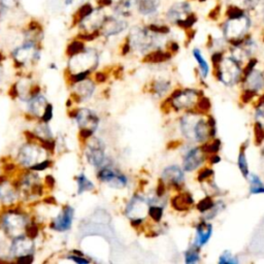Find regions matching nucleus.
I'll return each mask as SVG.
<instances>
[{
	"instance_id": "obj_1",
	"label": "nucleus",
	"mask_w": 264,
	"mask_h": 264,
	"mask_svg": "<svg viewBox=\"0 0 264 264\" xmlns=\"http://www.w3.org/2000/svg\"><path fill=\"white\" fill-rule=\"evenodd\" d=\"M181 129L184 136L193 141H207L216 135V121H209L196 114H186L181 120Z\"/></svg>"
},
{
	"instance_id": "obj_2",
	"label": "nucleus",
	"mask_w": 264,
	"mask_h": 264,
	"mask_svg": "<svg viewBox=\"0 0 264 264\" xmlns=\"http://www.w3.org/2000/svg\"><path fill=\"white\" fill-rule=\"evenodd\" d=\"M241 70L238 60L235 58L222 59L218 68V79L226 86H232L238 82Z\"/></svg>"
},
{
	"instance_id": "obj_3",
	"label": "nucleus",
	"mask_w": 264,
	"mask_h": 264,
	"mask_svg": "<svg viewBox=\"0 0 264 264\" xmlns=\"http://www.w3.org/2000/svg\"><path fill=\"white\" fill-rule=\"evenodd\" d=\"M149 201L141 196L134 195L129 201L126 208V216L132 221V224H141L144 218L149 212Z\"/></svg>"
},
{
	"instance_id": "obj_4",
	"label": "nucleus",
	"mask_w": 264,
	"mask_h": 264,
	"mask_svg": "<svg viewBox=\"0 0 264 264\" xmlns=\"http://www.w3.org/2000/svg\"><path fill=\"white\" fill-rule=\"evenodd\" d=\"M249 28V20L243 16L233 17L232 20L226 24L225 34L229 40L236 45H238V40L245 35Z\"/></svg>"
},
{
	"instance_id": "obj_5",
	"label": "nucleus",
	"mask_w": 264,
	"mask_h": 264,
	"mask_svg": "<svg viewBox=\"0 0 264 264\" xmlns=\"http://www.w3.org/2000/svg\"><path fill=\"white\" fill-rule=\"evenodd\" d=\"M198 101L196 90H177L170 98L171 106L176 109H185L194 106Z\"/></svg>"
},
{
	"instance_id": "obj_6",
	"label": "nucleus",
	"mask_w": 264,
	"mask_h": 264,
	"mask_svg": "<svg viewBox=\"0 0 264 264\" xmlns=\"http://www.w3.org/2000/svg\"><path fill=\"white\" fill-rule=\"evenodd\" d=\"M98 179L108 184L110 187L113 188H117V189H122L126 187L127 185V178L121 174V172L114 170L111 168H104L98 174Z\"/></svg>"
},
{
	"instance_id": "obj_7",
	"label": "nucleus",
	"mask_w": 264,
	"mask_h": 264,
	"mask_svg": "<svg viewBox=\"0 0 264 264\" xmlns=\"http://www.w3.org/2000/svg\"><path fill=\"white\" fill-rule=\"evenodd\" d=\"M206 156L202 148H193L184 157L183 165L185 171H193L198 168L205 162Z\"/></svg>"
},
{
	"instance_id": "obj_8",
	"label": "nucleus",
	"mask_w": 264,
	"mask_h": 264,
	"mask_svg": "<svg viewBox=\"0 0 264 264\" xmlns=\"http://www.w3.org/2000/svg\"><path fill=\"white\" fill-rule=\"evenodd\" d=\"M88 160L93 166H99L105 160V145L100 139L94 138L88 147Z\"/></svg>"
},
{
	"instance_id": "obj_9",
	"label": "nucleus",
	"mask_w": 264,
	"mask_h": 264,
	"mask_svg": "<svg viewBox=\"0 0 264 264\" xmlns=\"http://www.w3.org/2000/svg\"><path fill=\"white\" fill-rule=\"evenodd\" d=\"M161 180L164 184L179 188L183 185V183H184L185 176L184 172H183V170L179 166L171 165L165 168L163 172H162Z\"/></svg>"
},
{
	"instance_id": "obj_10",
	"label": "nucleus",
	"mask_w": 264,
	"mask_h": 264,
	"mask_svg": "<svg viewBox=\"0 0 264 264\" xmlns=\"http://www.w3.org/2000/svg\"><path fill=\"white\" fill-rule=\"evenodd\" d=\"M126 24L124 22L120 21V20L114 19V18H106L105 21L101 25L100 29L101 32L106 36H110L120 33L125 29Z\"/></svg>"
},
{
	"instance_id": "obj_11",
	"label": "nucleus",
	"mask_w": 264,
	"mask_h": 264,
	"mask_svg": "<svg viewBox=\"0 0 264 264\" xmlns=\"http://www.w3.org/2000/svg\"><path fill=\"white\" fill-rule=\"evenodd\" d=\"M212 233V226L210 223L200 222L196 227V238H195V247L198 249L205 246L209 241Z\"/></svg>"
},
{
	"instance_id": "obj_12",
	"label": "nucleus",
	"mask_w": 264,
	"mask_h": 264,
	"mask_svg": "<svg viewBox=\"0 0 264 264\" xmlns=\"http://www.w3.org/2000/svg\"><path fill=\"white\" fill-rule=\"evenodd\" d=\"M78 122L82 128H87L94 131L98 125V118L89 109H83L77 115Z\"/></svg>"
},
{
	"instance_id": "obj_13",
	"label": "nucleus",
	"mask_w": 264,
	"mask_h": 264,
	"mask_svg": "<svg viewBox=\"0 0 264 264\" xmlns=\"http://www.w3.org/2000/svg\"><path fill=\"white\" fill-rule=\"evenodd\" d=\"M74 219V210L70 207H66L61 214L53 223L55 229L60 231H65L72 226V222Z\"/></svg>"
},
{
	"instance_id": "obj_14",
	"label": "nucleus",
	"mask_w": 264,
	"mask_h": 264,
	"mask_svg": "<svg viewBox=\"0 0 264 264\" xmlns=\"http://www.w3.org/2000/svg\"><path fill=\"white\" fill-rule=\"evenodd\" d=\"M246 87L254 92H258L264 88V76L257 70H252L246 77Z\"/></svg>"
},
{
	"instance_id": "obj_15",
	"label": "nucleus",
	"mask_w": 264,
	"mask_h": 264,
	"mask_svg": "<svg viewBox=\"0 0 264 264\" xmlns=\"http://www.w3.org/2000/svg\"><path fill=\"white\" fill-rule=\"evenodd\" d=\"M193 202H194V200H193L192 196L189 194V193L185 192V193H181V194L172 198L171 205L177 211H187L188 209H190L191 206L193 205Z\"/></svg>"
},
{
	"instance_id": "obj_16",
	"label": "nucleus",
	"mask_w": 264,
	"mask_h": 264,
	"mask_svg": "<svg viewBox=\"0 0 264 264\" xmlns=\"http://www.w3.org/2000/svg\"><path fill=\"white\" fill-rule=\"evenodd\" d=\"M250 180V192L252 194H259V193H264V184L260 178L255 174L249 175Z\"/></svg>"
},
{
	"instance_id": "obj_17",
	"label": "nucleus",
	"mask_w": 264,
	"mask_h": 264,
	"mask_svg": "<svg viewBox=\"0 0 264 264\" xmlns=\"http://www.w3.org/2000/svg\"><path fill=\"white\" fill-rule=\"evenodd\" d=\"M193 56H194V58L196 59V61L199 64V68H200V74L201 76L204 78H207L208 75H209V72H210V67H209V64L206 61V59L204 58V56L201 55L200 51L198 49H194L193 50Z\"/></svg>"
},
{
	"instance_id": "obj_18",
	"label": "nucleus",
	"mask_w": 264,
	"mask_h": 264,
	"mask_svg": "<svg viewBox=\"0 0 264 264\" xmlns=\"http://www.w3.org/2000/svg\"><path fill=\"white\" fill-rule=\"evenodd\" d=\"M170 88V83L168 80H157L153 84V93L157 97H162L165 93H167V91Z\"/></svg>"
},
{
	"instance_id": "obj_19",
	"label": "nucleus",
	"mask_w": 264,
	"mask_h": 264,
	"mask_svg": "<svg viewBox=\"0 0 264 264\" xmlns=\"http://www.w3.org/2000/svg\"><path fill=\"white\" fill-rule=\"evenodd\" d=\"M169 58H170L169 54L161 52V51H157V52L148 55L144 61H146V62H150V63H159V62H163V61Z\"/></svg>"
},
{
	"instance_id": "obj_20",
	"label": "nucleus",
	"mask_w": 264,
	"mask_h": 264,
	"mask_svg": "<svg viewBox=\"0 0 264 264\" xmlns=\"http://www.w3.org/2000/svg\"><path fill=\"white\" fill-rule=\"evenodd\" d=\"M238 163V167H239V169L241 171L242 176L245 178H248L249 175H250V172H249L248 162H247V158H246V154H245V148L241 149L240 152H239Z\"/></svg>"
},
{
	"instance_id": "obj_21",
	"label": "nucleus",
	"mask_w": 264,
	"mask_h": 264,
	"mask_svg": "<svg viewBox=\"0 0 264 264\" xmlns=\"http://www.w3.org/2000/svg\"><path fill=\"white\" fill-rule=\"evenodd\" d=\"M78 184H79V193L94 189V185L84 175H80L78 178Z\"/></svg>"
},
{
	"instance_id": "obj_22",
	"label": "nucleus",
	"mask_w": 264,
	"mask_h": 264,
	"mask_svg": "<svg viewBox=\"0 0 264 264\" xmlns=\"http://www.w3.org/2000/svg\"><path fill=\"white\" fill-rule=\"evenodd\" d=\"M79 90H80V95L83 96V98H89L93 93L94 90V85L90 80L87 82H82V84L79 85Z\"/></svg>"
},
{
	"instance_id": "obj_23",
	"label": "nucleus",
	"mask_w": 264,
	"mask_h": 264,
	"mask_svg": "<svg viewBox=\"0 0 264 264\" xmlns=\"http://www.w3.org/2000/svg\"><path fill=\"white\" fill-rule=\"evenodd\" d=\"M85 47L83 42H79V40H76V42H73L72 44H69L67 47V55L69 56H75L79 53L84 51Z\"/></svg>"
},
{
	"instance_id": "obj_24",
	"label": "nucleus",
	"mask_w": 264,
	"mask_h": 264,
	"mask_svg": "<svg viewBox=\"0 0 264 264\" xmlns=\"http://www.w3.org/2000/svg\"><path fill=\"white\" fill-rule=\"evenodd\" d=\"M162 214H163V208H162V207L152 205L149 208V215L151 216L152 219H153L157 223L161 221Z\"/></svg>"
},
{
	"instance_id": "obj_25",
	"label": "nucleus",
	"mask_w": 264,
	"mask_h": 264,
	"mask_svg": "<svg viewBox=\"0 0 264 264\" xmlns=\"http://www.w3.org/2000/svg\"><path fill=\"white\" fill-rule=\"evenodd\" d=\"M197 247L191 248L185 253V261L186 263H196L199 261V254L197 251Z\"/></svg>"
},
{
	"instance_id": "obj_26",
	"label": "nucleus",
	"mask_w": 264,
	"mask_h": 264,
	"mask_svg": "<svg viewBox=\"0 0 264 264\" xmlns=\"http://www.w3.org/2000/svg\"><path fill=\"white\" fill-rule=\"evenodd\" d=\"M214 205H215L214 201H212L211 197H206L197 205V210L200 212H204V214H206L207 211H209L212 207H214Z\"/></svg>"
},
{
	"instance_id": "obj_27",
	"label": "nucleus",
	"mask_w": 264,
	"mask_h": 264,
	"mask_svg": "<svg viewBox=\"0 0 264 264\" xmlns=\"http://www.w3.org/2000/svg\"><path fill=\"white\" fill-rule=\"evenodd\" d=\"M219 263L221 264H238V259L232 255V254L229 251H225L224 253L222 254L220 259H219Z\"/></svg>"
},
{
	"instance_id": "obj_28",
	"label": "nucleus",
	"mask_w": 264,
	"mask_h": 264,
	"mask_svg": "<svg viewBox=\"0 0 264 264\" xmlns=\"http://www.w3.org/2000/svg\"><path fill=\"white\" fill-rule=\"evenodd\" d=\"M221 147V141L220 139H214L210 144H207L202 150L205 151V153H211V154H215L220 150Z\"/></svg>"
},
{
	"instance_id": "obj_29",
	"label": "nucleus",
	"mask_w": 264,
	"mask_h": 264,
	"mask_svg": "<svg viewBox=\"0 0 264 264\" xmlns=\"http://www.w3.org/2000/svg\"><path fill=\"white\" fill-rule=\"evenodd\" d=\"M224 209H225V205L223 204L222 201H219L218 204H215L214 207H212L209 211L206 212V214L208 215V216H207V219L210 220V219L215 218V217L219 214V212H220L221 211L224 210Z\"/></svg>"
},
{
	"instance_id": "obj_30",
	"label": "nucleus",
	"mask_w": 264,
	"mask_h": 264,
	"mask_svg": "<svg viewBox=\"0 0 264 264\" xmlns=\"http://www.w3.org/2000/svg\"><path fill=\"white\" fill-rule=\"evenodd\" d=\"M255 119H256V123L259 124L264 129V103L260 104L259 106L257 107Z\"/></svg>"
},
{
	"instance_id": "obj_31",
	"label": "nucleus",
	"mask_w": 264,
	"mask_h": 264,
	"mask_svg": "<svg viewBox=\"0 0 264 264\" xmlns=\"http://www.w3.org/2000/svg\"><path fill=\"white\" fill-rule=\"evenodd\" d=\"M254 132H255V140L256 144L259 145L261 144L263 139H264V129L259 125V124H255L254 126Z\"/></svg>"
},
{
	"instance_id": "obj_32",
	"label": "nucleus",
	"mask_w": 264,
	"mask_h": 264,
	"mask_svg": "<svg viewBox=\"0 0 264 264\" xmlns=\"http://www.w3.org/2000/svg\"><path fill=\"white\" fill-rule=\"evenodd\" d=\"M22 0H0V3H2L4 6H6L8 9H15L20 7L21 5Z\"/></svg>"
},
{
	"instance_id": "obj_33",
	"label": "nucleus",
	"mask_w": 264,
	"mask_h": 264,
	"mask_svg": "<svg viewBox=\"0 0 264 264\" xmlns=\"http://www.w3.org/2000/svg\"><path fill=\"white\" fill-rule=\"evenodd\" d=\"M197 107L201 110V111H208L211 107V103H210V100L206 97L204 98H201L197 101Z\"/></svg>"
},
{
	"instance_id": "obj_34",
	"label": "nucleus",
	"mask_w": 264,
	"mask_h": 264,
	"mask_svg": "<svg viewBox=\"0 0 264 264\" xmlns=\"http://www.w3.org/2000/svg\"><path fill=\"white\" fill-rule=\"evenodd\" d=\"M212 174H214V171H212V169L211 168H205V169H202L200 172H199V175H198V181L200 183L202 182H205L206 180H208L209 178H211L212 176Z\"/></svg>"
},
{
	"instance_id": "obj_35",
	"label": "nucleus",
	"mask_w": 264,
	"mask_h": 264,
	"mask_svg": "<svg viewBox=\"0 0 264 264\" xmlns=\"http://www.w3.org/2000/svg\"><path fill=\"white\" fill-rule=\"evenodd\" d=\"M26 235H27V237L29 238H31V239L35 238L37 237V235H38V229H37V227L35 225H33V224L28 226L26 228Z\"/></svg>"
},
{
	"instance_id": "obj_36",
	"label": "nucleus",
	"mask_w": 264,
	"mask_h": 264,
	"mask_svg": "<svg viewBox=\"0 0 264 264\" xmlns=\"http://www.w3.org/2000/svg\"><path fill=\"white\" fill-rule=\"evenodd\" d=\"M255 94H256V92H254V91L247 89V90L243 91V94H242V96H241V99H242L243 103H249V101H250L254 96H255Z\"/></svg>"
},
{
	"instance_id": "obj_37",
	"label": "nucleus",
	"mask_w": 264,
	"mask_h": 264,
	"mask_svg": "<svg viewBox=\"0 0 264 264\" xmlns=\"http://www.w3.org/2000/svg\"><path fill=\"white\" fill-rule=\"evenodd\" d=\"M52 116H53V107H52V106L49 105V106H47V107L45 109L43 120L47 123V122H49L51 119H52Z\"/></svg>"
},
{
	"instance_id": "obj_38",
	"label": "nucleus",
	"mask_w": 264,
	"mask_h": 264,
	"mask_svg": "<svg viewBox=\"0 0 264 264\" xmlns=\"http://www.w3.org/2000/svg\"><path fill=\"white\" fill-rule=\"evenodd\" d=\"M11 12V9H8L6 6H4L2 3H0V22L3 21L8 16V13Z\"/></svg>"
},
{
	"instance_id": "obj_39",
	"label": "nucleus",
	"mask_w": 264,
	"mask_h": 264,
	"mask_svg": "<svg viewBox=\"0 0 264 264\" xmlns=\"http://www.w3.org/2000/svg\"><path fill=\"white\" fill-rule=\"evenodd\" d=\"M256 63H257L256 59H252L250 61V62L248 63V65H247V67L245 68V70H243V73H245V77H247L252 72V70L254 69V66L256 65Z\"/></svg>"
},
{
	"instance_id": "obj_40",
	"label": "nucleus",
	"mask_w": 264,
	"mask_h": 264,
	"mask_svg": "<svg viewBox=\"0 0 264 264\" xmlns=\"http://www.w3.org/2000/svg\"><path fill=\"white\" fill-rule=\"evenodd\" d=\"M50 164L49 161H44V162H40V163L38 164H35L34 166H32V169L34 170H44L46 169Z\"/></svg>"
},
{
	"instance_id": "obj_41",
	"label": "nucleus",
	"mask_w": 264,
	"mask_h": 264,
	"mask_svg": "<svg viewBox=\"0 0 264 264\" xmlns=\"http://www.w3.org/2000/svg\"><path fill=\"white\" fill-rule=\"evenodd\" d=\"M19 262L21 263H31L33 261V256L32 255H26V256H21L18 259Z\"/></svg>"
},
{
	"instance_id": "obj_42",
	"label": "nucleus",
	"mask_w": 264,
	"mask_h": 264,
	"mask_svg": "<svg viewBox=\"0 0 264 264\" xmlns=\"http://www.w3.org/2000/svg\"><path fill=\"white\" fill-rule=\"evenodd\" d=\"M92 134H93V131L90 130V129L82 128V130H80V135H82L84 138H88V137H90Z\"/></svg>"
},
{
	"instance_id": "obj_43",
	"label": "nucleus",
	"mask_w": 264,
	"mask_h": 264,
	"mask_svg": "<svg viewBox=\"0 0 264 264\" xmlns=\"http://www.w3.org/2000/svg\"><path fill=\"white\" fill-rule=\"evenodd\" d=\"M211 60H212V63H214L215 65H219V63L221 62V60H222L221 53H216V54L212 55Z\"/></svg>"
},
{
	"instance_id": "obj_44",
	"label": "nucleus",
	"mask_w": 264,
	"mask_h": 264,
	"mask_svg": "<svg viewBox=\"0 0 264 264\" xmlns=\"http://www.w3.org/2000/svg\"><path fill=\"white\" fill-rule=\"evenodd\" d=\"M43 147L47 150H53L54 149V141L52 140H43Z\"/></svg>"
},
{
	"instance_id": "obj_45",
	"label": "nucleus",
	"mask_w": 264,
	"mask_h": 264,
	"mask_svg": "<svg viewBox=\"0 0 264 264\" xmlns=\"http://www.w3.org/2000/svg\"><path fill=\"white\" fill-rule=\"evenodd\" d=\"M9 96H11L12 98H16L18 96V90H17V85H13L11 90H9L8 92Z\"/></svg>"
},
{
	"instance_id": "obj_46",
	"label": "nucleus",
	"mask_w": 264,
	"mask_h": 264,
	"mask_svg": "<svg viewBox=\"0 0 264 264\" xmlns=\"http://www.w3.org/2000/svg\"><path fill=\"white\" fill-rule=\"evenodd\" d=\"M46 182H47V185L50 186L51 188H52L54 186V184H55V180H54V178L52 176H48L46 178Z\"/></svg>"
},
{
	"instance_id": "obj_47",
	"label": "nucleus",
	"mask_w": 264,
	"mask_h": 264,
	"mask_svg": "<svg viewBox=\"0 0 264 264\" xmlns=\"http://www.w3.org/2000/svg\"><path fill=\"white\" fill-rule=\"evenodd\" d=\"M106 79V77L104 74L99 73V74L96 75V80H97V82H99V83H104Z\"/></svg>"
},
{
	"instance_id": "obj_48",
	"label": "nucleus",
	"mask_w": 264,
	"mask_h": 264,
	"mask_svg": "<svg viewBox=\"0 0 264 264\" xmlns=\"http://www.w3.org/2000/svg\"><path fill=\"white\" fill-rule=\"evenodd\" d=\"M70 259H72V260H74L75 262H77V263H79V264H83V263H89V261L88 260H86V259H84V258H78V257H69Z\"/></svg>"
},
{
	"instance_id": "obj_49",
	"label": "nucleus",
	"mask_w": 264,
	"mask_h": 264,
	"mask_svg": "<svg viewBox=\"0 0 264 264\" xmlns=\"http://www.w3.org/2000/svg\"><path fill=\"white\" fill-rule=\"evenodd\" d=\"M220 161H221V158L219 156H217V155H214V156L211 157V164H216V163H218V162H220Z\"/></svg>"
},
{
	"instance_id": "obj_50",
	"label": "nucleus",
	"mask_w": 264,
	"mask_h": 264,
	"mask_svg": "<svg viewBox=\"0 0 264 264\" xmlns=\"http://www.w3.org/2000/svg\"><path fill=\"white\" fill-rule=\"evenodd\" d=\"M25 136L27 137L28 140H31V139L34 138L33 133H31V132H29V131H26V132H25Z\"/></svg>"
},
{
	"instance_id": "obj_51",
	"label": "nucleus",
	"mask_w": 264,
	"mask_h": 264,
	"mask_svg": "<svg viewBox=\"0 0 264 264\" xmlns=\"http://www.w3.org/2000/svg\"><path fill=\"white\" fill-rule=\"evenodd\" d=\"M45 201L47 202V204H53V205L56 204V200H55L54 197H48Z\"/></svg>"
},
{
	"instance_id": "obj_52",
	"label": "nucleus",
	"mask_w": 264,
	"mask_h": 264,
	"mask_svg": "<svg viewBox=\"0 0 264 264\" xmlns=\"http://www.w3.org/2000/svg\"><path fill=\"white\" fill-rule=\"evenodd\" d=\"M75 2V0H63V4L65 6H70Z\"/></svg>"
},
{
	"instance_id": "obj_53",
	"label": "nucleus",
	"mask_w": 264,
	"mask_h": 264,
	"mask_svg": "<svg viewBox=\"0 0 264 264\" xmlns=\"http://www.w3.org/2000/svg\"><path fill=\"white\" fill-rule=\"evenodd\" d=\"M14 165L13 164H7L4 168H5V170H12V169H14Z\"/></svg>"
},
{
	"instance_id": "obj_54",
	"label": "nucleus",
	"mask_w": 264,
	"mask_h": 264,
	"mask_svg": "<svg viewBox=\"0 0 264 264\" xmlns=\"http://www.w3.org/2000/svg\"><path fill=\"white\" fill-rule=\"evenodd\" d=\"M5 182V178L4 177H0V184H2V183Z\"/></svg>"
},
{
	"instance_id": "obj_55",
	"label": "nucleus",
	"mask_w": 264,
	"mask_h": 264,
	"mask_svg": "<svg viewBox=\"0 0 264 264\" xmlns=\"http://www.w3.org/2000/svg\"><path fill=\"white\" fill-rule=\"evenodd\" d=\"M1 60H3V57H2L1 54H0V61H1Z\"/></svg>"
},
{
	"instance_id": "obj_56",
	"label": "nucleus",
	"mask_w": 264,
	"mask_h": 264,
	"mask_svg": "<svg viewBox=\"0 0 264 264\" xmlns=\"http://www.w3.org/2000/svg\"><path fill=\"white\" fill-rule=\"evenodd\" d=\"M262 157H263V159H264V149L262 150Z\"/></svg>"
}]
</instances>
